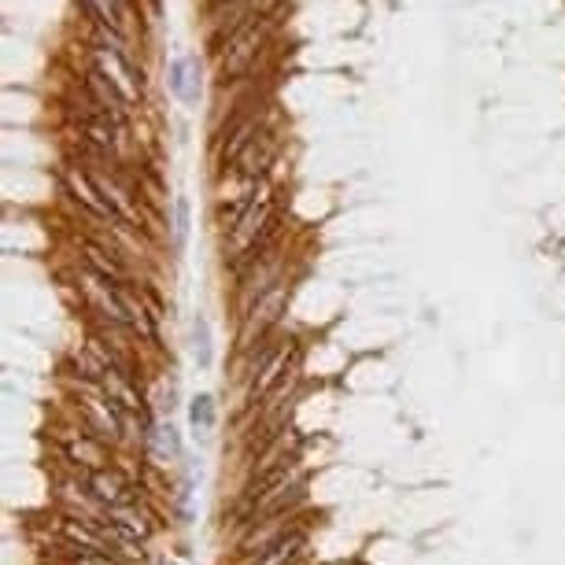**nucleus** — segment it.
I'll return each instance as SVG.
<instances>
[{
	"label": "nucleus",
	"mask_w": 565,
	"mask_h": 565,
	"mask_svg": "<svg viewBox=\"0 0 565 565\" xmlns=\"http://www.w3.org/2000/svg\"><path fill=\"white\" fill-rule=\"evenodd\" d=\"M67 189H71L74 200H78V204H82L93 218H104V222H111V218H115V211L108 207V200L100 196V189L93 185V178H89L82 167L67 170Z\"/></svg>",
	"instance_id": "6"
},
{
	"label": "nucleus",
	"mask_w": 565,
	"mask_h": 565,
	"mask_svg": "<svg viewBox=\"0 0 565 565\" xmlns=\"http://www.w3.org/2000/svg\"><path fill=\"white\" fill-rule=\"evenodd\" d=\"M71 392H74V407L82 414V425L93 436H100L104 444H119L126 425H130V414L115 403V399L97 385V381H85V377H71Z\"/></svg>",
	"instance_id": "1"
},
{
	"label": "nucleus",
	"mask_w": 565,
	"mask_h": 565,
	"mask_svg": "<svg viewBox=\"0 0 565 565\" xmlns=\"http://www.w3.org/2000/svg\"><path fill=\"white\" fill-rule=\"evenodd\" d=\"M85 252V263L93 266V274L108 277V281H115V285H126V270H122V263L115 259L111 252H104V248H97V244H82Z\"/></svg>",
	"instance_id": "10"
},
{
	"label": "nucleus",
	"mask_w": 565,
	"mask_h": 565,
	"mask_svg": "<svg viewBox=\"0 0 565 565\" xmlns=\"http://www.w3.org/2000/svg\"><path fill=\"white\" fill-rule=\"evenodd\" d=\"M167 565H185V562H167Z\"/></svg>",
	"instance_id": "14"
},
{
	"label": "nucleus",
	"mask_w": 565,
	"mask_h": 565,
	"mask_svg": "<svg viewBox=\"0 0 565 565\" xmlns=\"http://www.w3.org/2000/svg\"><path fill=\"white\" fill-rule=\"evenodd\" d=\"M60 455H63V462H71V466L78 469V477H89V473L104 469L108 444L82 425V429H67V433L60 436Z\"/></svg>",
	"instance_id": "3"
},
{
	"label": "nucleus",
	"mask_w": 565,
	"mask_h": 565,
	"mask_svg": "<svg viewBox=\"0 0 565 565\" xmlns=\"http://www.w3.org/2000/svg\"><path fill=\"white\" fill-rule=\"evenodd\" d=\"M263 37H266V23L252 26L248 34H241L237 41H233V49H229L226 60H222V71H226V78H237V74L252 71L255 56H259V45H263Z\"/></svg>",
	"instance_id": "7"
},
{
	"label": "nucleus",
	"mask_w": 565,
	"mask_h": 565,
	"mask_svg": "<svg viewBox=\"0 0 565 565\" xmlns=\"http://www.w3.org/2000/svg\"><path fill=\"white\" fill-rule=\"evenodd\" d=\"M303 547H307V529L296 525L289 536H281L274 547H266L259 558H252V565H292L303 554Z\"/></svg>",
	"instance_id": "9"
},
{
	"label": "nucleus",
	"mask_w": 565,
	"mask_h": 565,
	"mask_svg": "<svg viewBox=\"0 0 565 565\" xmlns=\"http://www.w3.org/2000/svg\"><path fill=\"white\" fill-rule=\"evenodd\" d=\"M189 229H193V211H189V200L178 196L174 200V248L185 252V244H189Z\"/></svg>",
	"instance_id": "13"
},
{
	"label": "nucleus",
	"mask_w": 565,
	"mask_h": 565,
	"mask_svg": "<svg viewBox=\"0 0 565 565\" xmlns=\"http://www.w3.org/2000/svg\"><path fill=\"white\" fill-rule=\"evenodd\" d=\"M170 89H174V97L181 100V104H189V108H196L200 104V63L193 60V56H178V60L170 63Z\"/></svg>",
	"instance_id": "8"
},
{
	"label": "nucleus",
	"mask_w": 565,
	"mask_h": 565,
	"mask_svg": "<svg viewBox=\"0 0 565 565\" xmlns=\"http://www.w3.org/2000/svg\"><path fill=\"white\" fill-rule=\"evenodd\" d=\"M193 351H196V362H200V370H211V362H215V344H211V325H207V318H196L193 325Z\"/></svg>",
	"instance_id": "12"
},
{
	"label": "nucleus",
	"mask_w": 565,
	"mask_h": 565,
	"mask_svg": "<svg viewBox=\"0 0 565 565\" xmlns=\"http://www.w3.org/2000/svg\"><path fill=\"white\" fill-rule=\"evenodd\" d=\"M85 484L93 488V495H97L100 503H104V510H115V506H126V503H133L137 499V488H133L126 477H122L119 469H97V473H89L85 477Z\"/></svg>",
	"instance_id": "4"
},
{
	"label": "nucleus",
	"mask_w": 565,
	"mask_h": 565,
	"mask_svg": "<svg viewBox=\"0 0 565 565\" xmlns=\"http://www.w3.org/2000/svg\"><path fill=\"white\" fill-rule=\"evenodd\" d=\"M104 521H111L115 529L126 532V536H130V540H137V543H148V540H152V532H156V521H152V514H148V506H145V499H141V495H137L133 503L108 510V517H104Z\"/></svg>",
	"instance_id": "5"
},
{
	"label": "nucleus",
	"mask_w": 565,
	"mask_h": 565,
	"mask_svg": "<svg viewBox=\"0 0 565 565\" xmlns=\"http://www.w3.org/2000/svg\"><path fill=\"white\" fill-rule=\"evenodd\" d=\"M285 303H289V281H274V285L244 311V333H241L244 351H255L263 340H270V329L281 322Z\"/></svg>",
	"instance_id": "2"
},
{
	"label": "nucleus",
	"mask_w": 565,
	"mask_h": 565,
	"mask_svg": "<svg viewBox=\"0 0 565 565\" xmlns=\"http://www.w3.org/2000/svg\"><path fill=\"white\" fill-rule=\"evenodd\" d=\"M189 425H193V433L200 436V440L215 433V425H218L215 396H196L193 399V407H189Z\"/></svg>",
	"instance_id": "11"
}]
</instances>
